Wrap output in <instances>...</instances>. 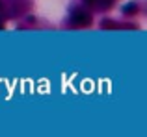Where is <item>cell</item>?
Returning <instances> with one entry per match:
<instances>
[{
    "label": "cell",
    "instance_id": "obj_2",
    "mask_svg": "<svg viewBox=\"0 0 147 137\" xmlns=\"http://www.w3.org/2000/svg\"><path fill=\"white\" fill-rule=\"evenodd\" d=\"M136 9H138V6L132 2V4H127V6L123 7V13H127V15H129V13H134Z\"/></svg>",
    "mask_w": 147,
    "mask_h": 137
},
{
    "label": "cell",
    "instance_id": "obj_1",
    "mask_svg": "<svg viewBox=\"0 0 147 137\" xmlns=\"http://www.w3.org/2000/svg\"><path fill=\"white\" fill-rule=\"evenodd\" d=\"M71 24L75 26H90L91 24V15L86 11H75L71 15Z\"/></svg>",
    "mask_w": 147,
    "mask_h": 137
},
{
    "label": "cell",
    "instance_id": "obj_3",
    "mask_svg": "<svg viewBox=\"0 0 147 137\" xmlns=\"http://www.w3.org/2000/svg\"><path fill=\"white\" fill-rule=\"evenodd\" d=\"M100 26H102V28H117V24H115V22H112V21H104Z\"/></svg>",
    "mask_w": 147,
    "mask_h": 137
}]
</instances>
